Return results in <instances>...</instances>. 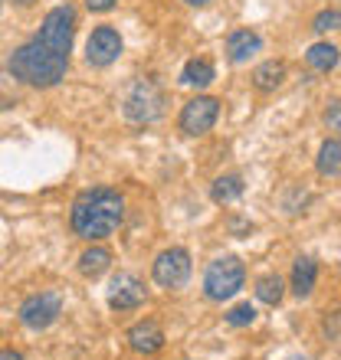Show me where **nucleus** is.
<instances>
[{
  "label": "nucleus",
  "instance_id": "f257e3e1",
  "mask_svg": "<svg viewBox=\"0 0 341 360\" xmlns=\"http://www.w3.org/2000/svg\"><path fill=\"white\" fill-rule=\"evenodd\" d=\"M125 219V200L112 187H92L82 190L73 203V229L82 239H105L122 226Z\"/></svg>",
  "mask_w": 341,
  "mask_h": 360
},
{
  "label": "nucleus",
  "instance_id": "f03ea898",
  "mask_svg": "<svg viewBox=\"0 0 341 360\" xmlns=\"http://www.w3.org/2000/svg\"><path fill=\"white\" fill-rule=\"evenodd\" d=\"M66 66H69L66 53L53 49L39 37L23 43V46L10 56V72H13V79H20V82H27V86H33V89L56 86L59 79L66 76Z\"/></svg>",
  "mask_w": 341,
  "mask_h": 360
},
{
  "label": "nucleus",
  "instance_id": "7ed1b4c3",
  "mask_svg": "<svg viewBox=\"0 0 341 360\" xmlns=\"http://www.w3.org/2000/svg\"><path fill=\"white\" fill-rule=\"evenodd\" d=\"M243 278H247V269L237 256H220L210 262L207 275H204V292L213 302H223V298H233L243 288Z\"/></svg>",
  "mask_w": 341,
  "mask_h": 360
},
{
  "label": "nucleus",
  "instance_id": "20e7f679",
  "mask_svg": "<svg viewBox=\"0 0 341 360\" xmlns=\"http://www.w3.org/2000/svg\"><path fill=\"white\" fill-rule=\"evenodd\" d=\"M161 112H164V95L151 79L135 82L132 92L125 95V118H128V122L148 124V122H154V118H161Z\"/></svg>",
  "mask_w": 341,
  "mask_h": 360
},
{
  "label": "nucleus",
  "instance_id": "39448f33",
  "mask_svg": "<svg viewBox=\"0 0 341 360\" xmlns=\"http://www.w3.org/2000/svg\"><path fill=\"white\" fill-rule=\"evenodd\" d=\"M59 314H63V298L56 292L30 295L27 302L20 304V321L27 324L30 331H46Z\"/></svg>",
  "mask_w": 341,
  "mask_h": 360
},
{
  "label": "nucleus",
  "instance_id": "423d86ee",
  "mask_svg": "<svg viewBox=\"0 0 341 360\" xmlns=\"http://www.w3.org/2000/svg\"><path fill=\"white\" fill-rule=\"evenodd\" d=\"M73 37H76V13H73V7L49 10L46 20H43V27H39V39L69 56V49H73Z\"/></svg>",
  "mask_w": 341,
  "mask_h": 360
},
{
  "label": "nucleus",
  "instance_id": "0eeeda50",
  "mask_svg": "<svg viewBox=\"0 0 341 360\" xmlns=\"http://www.w3.org/2000/svg\"><path fill=\"white\" fill-rule=\"evenodd\" d=\"M217 115H220V102L210 98V95H197L184 105L180 112V131L197 138V134H207L213 124H217Z\"/></svg>",
  "mask_w": 341,
  "mask_h": 360
},
{
  "label": "nucleus",
  "instance_id": "6e6552de",
  "mask_svg": "<svg viewBox=\"0 0 341 360\" xmlns=\"http://www.w3.org/2000/svg\"><path fill=\"white\" fill-rule=\"evenodd\" d=\"M190 278V256L187 249H164L154 259V282L164 288H180Z\"/></svg>",
  "mask_w": 341,
  "mask_h": 360
},
{
  "label": "nucleus",
  "instance_id": "1a4fd4ad",
  "mask_svg": "<svg viewBox=\"0 0 341 360\" xmlns=\"http://www.w3.org/2000/svg\"><path fill=\"white\" fill-rule=\"evenodd\" d=\"M118 56H122V37H118V30H112V27L92 30V37L85 43L89 66H112Z\"/></svg>",
  "mask_w": 341,
  "mask_h": 360
},
{
  "label": "nucleus",
  "instance_id": "9d476101",
  "mask_svg": "<svg viewBox=\"0 0 341 360\" xmlns=\"http://www.w3.org/2000/svg\"><path fill=\"white\" fill-rule=\"evenodd\" d=\"M142 302H144V285L128 272L115 275L112 285H108V304H112L115 311H132Z\"/></svg>",
  "mask_w": 341,
  "mask_h": 360
},
{
  "label": "nucleus",
  "instance_id": "9b49d317",
  "mask_svg": "<svg viewBox=\"0 0 341 360\" xmlns=\"http://www.w3.org/2000/svg\"><path fill=\"white\" fill-rule=\"evenodd\" d=\"M128 344L138 354H158L164 347V331L154 321H142L128 331Z\"/></svg>",
  "mask_w": 341,
  "mask_h": 360
},
{
  "label": "nucleus",
  "instance_id": "f8f14e48",
  "mask_svg": "<svg viewBox=\"0 0 341 360\" xmlns=\"http://www.w3.org/2000/svg\"><path fill=\"white\" fill-rule=\"evenodd\" d=\"M259 46H263V39L256 37L253 30H233L227 39V56L233 63H247L253 53H259Z\"/></svg>",
  "mask_w": 341,
  "mask_h": 360
},
{
  "label": "nucleus",
  "instance_id": "ddd939ff",
  "mask_svg": "<svg viewBox=\"0 0 341 360\" xmlns=\"http://www.w3.org/2000/svg\"><path fill=\"white\" fill-rule=\"evenodd\" d=\"M315 278H318V266H315L309 256L295 259V269H292V292L299 295V298H305V295L315 288Z\"/></svg>",
  "mask_w": 341,
  "mask_h": 360
},
{
  "label": "nucleus",
  "instance_id": "4468645a",
  "mask_svg": "<svg viewBox=\"0 0 341 360\" xmlns=\"http://www.w3.org/2000/svg\"><path fill=\"white\" fill-rule=\"evenodd\" d=\"M283 79H285V63L269 59V63H263V66L253 72V86L259 89V92H275V89L283 86Z\"/></svg>",
  "mask_w": 341,
  "mask_h": 360
},
{
  "label": "nucleus",
  "instance_id": "2eb2a0df",
  "mask_svg": "<svg viewBox=\"0 0 341 360\" xmlns=\"http://www.w3.org/2000/svg\"><path fill=\"white\" fill-rule=\"evenodd\" d=\"M108 266H112V252H108V249H102V246L85 249L82 256H79V272H82L85 278H99V275H102Z\"/></svg>",
  "mask_w": 341,
  "mask_h": 360
},
{
  "label": "nucleus",
  "instance_id": "dca6fc26",
  "mask_svg": "<svg viewBox=\"0 0 341 360\" xmlns=\"http://www.w3.org/2000/svg\"><path fill=\"white\" fill-rule=\"evenodd\" d=\"M318 174L322 177H341V138L322 144L318 151Z\"/></svg>",
  "mask_w": 341,
  "mask_h": 360
},
{
  "label": "nucleus",
  "instance_id": "f3484780",
  "mask_svg": "<svg viewBox=\"0 0 341 360\" xmlns=\"http://www.w3.org/2000/svg\"><path fill=\"white\" fill-rule=\"evenodd\" d=\"M180 82L184 86H194V89H204L213 82V66H210L207 59H190L184 72H180Z\"/></svg>",
  "mask_w": 341,
  "mask_h": 360
},
{
  "label": "nucleus",
  "instance_id": "a211bd4d",
  "mask_svg": "<svg viewBox=\"0 0 341 360\" xmlns=\"http://www.w3.org/2000/svg\"><path fill=\"white\" fill-rule=\"evenodd\" d=\"M305 59H309V66L312 69L328 72V69L338 66V46H332V43H315V46L305 53Z\"/></svg>",
  "mask_w": 341,
  "mask_h": 360
},
{
  "label": "nucleus",
  "instance_id": "6ab92c4d",
  "mask_svg": "<svg viewBox=\"0 0 341 360\" xmlns=\"http://www.w3.org/2000/svg\"><path fill=\"white\" fill-rule=\"evenodd\" d=\"M213 200L217 203H233V200L243 197V177H237V174H227V177H217L213 180Z\"/></svg>",
  "mask_w": 341,
  "mask_h": 360
},
{
  "label": "nucleus",
  "instance_id": "aec40b11",
  "mask_svg": "<svg viewBox=\"0 0 341 360\" xmlns=\"http://www.w3.org/2000/svg\"><path fill=\"white\" fill-rule=\"evenodd\" d=\"M283 295H285V285L279 275H263L259 282H256V298L266 304H279L283 302Z\"/></svg>",
  "mask_w": 341,
  "mask_h": 360
},
{
  "label": "nucleus",
  "instance_id": "412c9836",
  "mask_svg": "<svg viewBox=\"0 0 341 360\" xmlns=\"http://www.w3.org/2000/svg\"><path fill=\"white\" fill-rule=\"evenodd\" d=\"M315 33H328V30H341V10H322L312 23Z\"/></svg>",
  "mask_w": 341,
  "mask_h": 360
},
{
  "label": "nucleus",
  "instance_id": "4be33fe9",
  "mask_svg": "<svg viewBox=\"0 0 341 360\" xmlns=\"http://www.w3.org/2000/svg\"><path fill=\"white\" fill-rule=\"evenodd\" d=\"M253 318H256V311H253V304H237L233 311L227 314V321L233 324V328H247V324H253Z\"/></svg>",
  "mask_w": 341,
  "mask_h": 360
},
{
  "label": "nucleus",
  "instance_id": "5701e85b",
  "mask_svg": "<svg viewBox=\"0 0 341 360\" xmlns=\"http://www.w3.org/2000/svg\"><path fill=\"white\" fill-rule=\"evenodd\" d=\"M325 124H328L332 131H341V98L328 105V112H325Z\"/></svg>",
  "mask_w": 341,
  "mask_h": 360
},
{
  "label": "nucleus",
  "instance_id": "b1692460",
  "mask_svg": "<svg viewBox=\"0 0 341 360\" xmlns=\"http://www.w3.org/2000/svg\"><path fill=\"white\" fill-rule=\"evenodd\" d=\"M85 7L95 10V13H105V10L115 7V0H85Z\"/></svg>",
  "mask_w": 341,
  "mask_h": 360
},
{
  "label": "nucleus",
  "instance_id": "393cba45",
  "mask_svg": "<svg viewBox=\"0 0 341 360\" xmlns=\"http://www.w3.org/2000/svg\"><path fill=\"white\" fill-rule=\"evenodd\" d=\"M0 360H23V354L7 351V347H0Z\"/></svg>",
  "mask_w": 341,
  "mask_h": 360
},
{
  "label": "nucleus",
  "instance_id": "a878e982",
  "mask_svg": "<svg viewBox=\"0 0 341 360\" xmlns=\"http://www.w3.org/2000/svg\"><path fill=\"white\" fill-rule=\"evenodd\" d=\"M187 4H194V7H197V4H207V0H187Z\"/></svg>",
  "mask_w": 341,
  "mask_h": 360
},
{
  "label": "nucleus",
  "instance_id": "bb28decb",
  "mask_svg": "<svg viewBox=\"0 0 341 360\" xmlns=\"http://www.w3.org/2000/svg\"><path fill=\"white\" fill-rule=\"evenodd\" d=\"M17 4H33V0H17Z\"/></svg>",
  "mask_w": 341,
  "mask_h": 360
},
{
  "label": "nucleus",
  "instance_id": "cd10ccee",
  "mask_svg": "<svg viewBox=\"0 0 341 360\" xmlns=\"http://www.w3.org/2000/svg\"><path fill=\"white\" fill-rule=\"evenodd\" d=\"M289 360H305V357H289Z\"/></svg>",
  "mask_w": 341,
  "mask_h": 360
}]
</instances>
